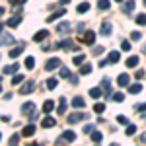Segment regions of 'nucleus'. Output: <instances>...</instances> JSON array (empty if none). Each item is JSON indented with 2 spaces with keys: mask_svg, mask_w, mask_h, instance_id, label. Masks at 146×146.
I'll return each instance as SVG.
<instances>
[{
  "mask_svg": "<svg viewBox=\"0 0 146 146\" xmlns=\"http://www.w3.org/2000/svg\"><path fill=\"white\" fill-rule=\"evenodd\" d=\"M58 74H60V78H70V76H72V74H70V70H68V68H60V72H58Z\"/></svg>",
  "mask_w": 146,
  "mask_h": 146,
  "instance_id": "39",
  "label": "nucleus"
},
{
  "mask_svg": "<svg viewBox=\"0 0 146 146\" xmlns=\"http://www.w3.org/2000/svg\"><path fill=\"white\" fill-rule=\"evenodd\" d=\"M53 109H55V101H53V100H47L45 103H43V113H47V115H49Z\"/></svg>",
  "mask_w": 146,
  "mask_h": 146,
  "instance_id": "23",
  "label": "nucleus"
},
{
  "mask_svg": "<svg viewBox=\"0 0 146 146\" xmlns=\"http://www.w3.org/2000/svg\"><path fill=\"white\" fill-rule=\"evenodd\" d=\"M0 121H4V123H8V121H10V117H8V115H0Z\"/></svg>",
  "mask_w": 146,
  "mask_h": 146,
  "instance_id": "51",
  "label": "nucleus"
},
{
  "mask_svg": "<svg viewBox=\"0 0 146 146\" xmlns=\"http://www.w3.org/2000/svg\"><path fill=\"white\" fill-rule=\"evenodd\" d=\"M0 92H2V88H0Z\"/></svg>",
  "mask_w": 146,
  "mask_h": 146,
  "instance_id": "63",
  "label": "nucleus"
},
{
  "mask_svg": "<svg viewBox=\"0 0 146 146\" xmlns=\"http://www.w3.org/2000/svg\"><path fill=\"white\" fill-rule=\"evenodd\" d=\"M27 0H10V4L12 6H22V4H25Z\"/></svg>",
  "mask_w": 146,
  "mask_h": 146,
  "instance_id": "47",
  "label": "nucleus"
},
{
  "mask_svg": "<svg viewBox=\"0 0 146 146\" xmlns=\"http://www.w3.org/2000/svg\"><path fill=\"white\" fill-rule=\"evenodd\" d=\"M78 39L82 41V43H86V45H94V41H96V33H94V31H84Z\"/></svg>",
  "mask_w": 146,
  "mask_h": 146,
  "instance_id": "3",
  "label": "nucleus"
},
{
  "mask_svg": "<svg viewBox=\"0 0 146 146\" xmlns=\"http://www.w3.org/2000/svg\"><path fill=\"white\" fill-rule=\"evenodd\" d=\"M72 107H76V109H84V107H86V101L82 100L80 96H76V98L72 100Z\"/></svg>",
  "mask_w": 146,
  "mask_h": 146,
  "instance_id": "17",
  "label": "nucleus"
},
{
  "mask_svg": "<svg viewBox=\"0 0 146 146\" xmlns=\"http://www.w3.org/2000/svg\"><path fill=\"white\" fill-rule=\"evenodd\" d=\"M117 123H121V125H129V121H127V117H125V115H119V117H117Z\"/></svg>",
  "mask_w": 146,
  "mask_h": 146,
  "instance_id": "46",
  "label": "nucleus"
},
{
  "mask_svg": "<svg viewBox=\"0 0 146 146\" xmlns=\"http://www.w3.org/2000/svg\"><path fill=\"white\" fill-rule=\"evenodd\" d=\"M22 82H23L22 74H18V72H16V74L12 76V86H18V84H22Z\"/></svg>",
  "mask_w": 146,
  "mask_h": 146,
  "instance_id": "30",
  "label": "nucleus"
},
{
  "mask_svg": "<svg viewBox=\"0 0 146 146\" xmlns=\"http://www.w3.org/2000/svg\"><path fill=\"white\" fill-rule=\"evenodd\" d=\"M119 58H121V55H119V51H111L109 53V56H107V60H109V64H115V62H119Z\"/></svg>",
  "mask_w": 146,
  "mask_h": 146,
  "instance_id": "24",
  "label": "nucleus"
},
{
  "mask_svg": "<svg viewBox=\"0 0 146 146\" xmlns=\"http://www.w3.org/2000/svg\"><path fill=\"white\" fill-rule=\"evenodd\" d=\"M135 133H136V127H135V125H127V129H125V135H127V136H133Z\"/></svg>",
  "mask_w": 146,
  "mask_h": 146,
  "instance_id": "36",
  "label": "nucleus"
},
{
  "mask_svg": "<svg viewBox=\"0 0 146 146\" xmlns=\"http://www.w3.org/2000/svg\"><path fill=\"white\" fill-rule=\"evenodd\" d=\"M64 111H66V100H64V96H62V98H58V107H56V113L64 115Z\"/></svg>",
  "mask_w": 146,
  "mask_h": 146,
  "instance_id": "19",
  "label": "nucleus"
},
{
  "mask_svg": "<svg viewBox=\"0 0 146 146\" xmlns=\"http://www.w3.org/2000/svg\"><path fill=\"white\" fill-rule=\"evenodd\" d=\"M68 2H70V0H60V4H62V6H66Z\"/></svg>",
  "mask_w": 146,
  "mask_h": 146,
  "instance_id": "55",
  "label": "nucleus"
},
{
  "mask_svg": "<svg viewBox=\"0 0 146 146\" xmlns=\"http://www.w3.org/2000/svg\"><path fill=\"white\" fill-rule=\"evenodd\" d=\"M105 111V105H103V103H96V105H94V113H103Z\"/></svg>",
  "mask_w": 146,
  "mask_h": 146,
  "instance_id": "40",
  "label": "nucleus"
},
{
  "mask_svg": "<svg viewBox=\"0 0 146 146\" xmlns=\"http://www.w3.org/2000/svg\"><path fill=\"white\" fill-rule=\"evenodd\" d=\"M23 66L31 70V68L35 66V58H33V56H27V58H25V62H23Z\"/></svg>",
  "mask_w": 146,
  "mask_h": 146,
  "instance_id": "34",
  "label": "nucleus"
},
{
  "mask_svg": "<svg viewBox=\"0 0 146 146\" xmlns=\"http://www.w3.org/2000/svg\"><path fill=\"white\" fill-rule=\"evenodd\" d=\"M131 39H133V41H138V39H140V33H138V31H133V33H131Z\"/></svg>",
  "mask_w": 146,
  "mask_h": 146,
  "instance_id": "49",
  "label": "nucleus"
},
{
  "mask_svg": "<svg viewBox=\"0 0 146 146\" xmlns=\"http://www.w3.org/2000/svg\"><path fill=\"white\" fill-rule=\"evenodd\" d=\"M0 84H2V76H0Z\"/></svg>",
  "mask_w": 146,
  "mask_h": 146,
  "instance_id": "59",
  "label": "nucleus"
},
{
  "mask_svg": "<svg viewBox=\"0 0 146 146\" xmlns=\"http://www.w3.org/2000/svg\"><path fill=\"white\" fill-rule=\"evenodd\" d=\"M109 6H111L109 0H98V8L100 10H109Z\"/></svg>",
  "mask_w": 146,
  "mask_h": 146,
  "instance_id": "29",
  "label": "nucleus"
},
{
  "mask_svg": "<svg viewBox=\"0 0 146 146\" xmlns=\"http://www.w3.org/2000/svg\"><path fill=\"white\" fill-rule=\"evenodd\" d=\"M144 76H146V72H144V70H136V74H135V78H136V80H142Z\"/></svg>",
  "mask_w": 146,
  "mask_h": 146,
  "instance_id": "45",
  "label": "nucleus"
},
{
  "mask_svg": "<svg viewBox=\"0 0 146 146\" xmlns=\"http://www.w3.org/2000/svg\"><path fill=\"white\" fill-rule=\"evenodd\" d=\"M56 47H58V49H66V51H78V47L74 45V43H72L70 39H64V41H58V43H56Z\"/></svg>",
  "mask_w": 146,
  "mask_h": 146,
  "instance_id": "6",
  "label": "nucleus"
},
{
  "mask_svg": "<svg viewBox=\"0 0 146 146\" xmlns=\"http://www.w3.org/2000/svg\"><path fill=\"white\" fill-rule=\"evenodd\" d=\"M101 90H103V94H105L107 100H111V80H109V78L101 80Z\"/></svg>",
  "mask_w": 146,
  "mask_h": 146,
  "instance_id": "5",
  "label": "nucleus"
},
{
  "mask_svg": "<svg viewBox=\"0 0 146 146\" xmlns=\"http://www.w3.org/2000/svg\"><path fill=\"white\" fill-rule=\"evenodd\" d=\"M27 117H29V121H31V123H35V121H37V119H39V113L31 111V113H29V115H27Z\"/></svg>",
  "mask_w": 146,
  "mask_h": 146,
  "instance_id": "43",
  "label": "nucleus"
},
{
  "mask_svg": "<svg viewBox=\"0 0 146 146\" xmlns=\"http://www.w3.org/2000/svg\"><path fill=\"white\" fill-rule=\"evenodd\" d=\"M113 31V27H111V22L109 20H103L101 22V27H100V35H103V37H109Z\"/></svg>",
  "mask_w": 146,
  "mask_h": 146,
  "instance_id": "4",
  "label": "nucleus"
},
{
  "mask_svg": "<svg viewBox=\"0 0 146 146\" xmlns=\"http://www.w3.org/2000/svg\"><path fill=\"white\" fill-rule=\"evenodd\" d=\"M16 43V37L14 35H10V33H0V45H14Z\"/></svg>",
  "mask_w": 146,
  "mask_h": 146,
  "instance_id": "7",
  "label": "nucleus"
},
{
  "mask_svg": "<svg viewBox=\"0 0 146 146\" xmlns=\"http://www.w3.org/2000/svg\"><path fill=\"white\" fill-rule=\"evenodd\" d=\"M121 49H123V51H131V41H127V39L121 41Z\"/></svg>",
  "mask_w": 146,
  "mask_h": 146,
  "instance_id": "41",
  "label": "nucleus"
},
{
  "mask_svg": "<svg viewBox=\"0 0 146 146\" xmlns=\"http://www.w3.org/2000/svg\"><path fill=\"white\" fill-rule=\"evenodd\" d=\"M4 12H6V10H4V8H2V6H0V18H2V16H4Z\"/></svg>",
  "mask_w": 146,
  "mask_h": 146,
  "instance_id": "56",
  "label": "nucleus"
},
{
  "mask_svg": "<svg viewBox=\"0 0 146 146\" xmlns=\"http://www.w3.org/2000/svg\"><path fill=\"white\" fill-rule=\"evenodd\" d=\"M2 27H4V25H2V23H0V33H2Z\"/></svg>",
  "mask_w": 146,
  "mask_h": 146,
  "instance_id": "58",
  "label": "nucleus"
},
{
  "mask_svg": "<svg viewBox=\"0 0 146 146\" xmlns=\"http://www.w3.org/2000/svg\"><path fill=\"white\" fill-rule=\"evenodd\" d=\"M55 125H56V121L53 119V117H49V115H47L45 119L41 121V127H43V129H49V127H55Z\"/></svg>",
  "mask_w": 146,
  "mask_h": 146,
  "instance_id": "20",
  "label": "nucleus"
},
{
  "mask_svg": "<svg viewBox=\"0 0 146 146\" xmlns=\"http://www.w3.org/2000/svg\"><path fill=\"white\" fill-rule=\"evenodd\" d=\"M56 31H58V33H70V23L68 22L58 23V25H56Z\"/></svg>",
  "mask_w": 146,
  "mask_h": 146,
  "instance_id": "21",
  "label": "nucleus"
},
{
  "mask_svg": "<svg viewBox=\"0 0 146 146\" xmlns=\"http://www.w3.org/2000/svg\"><path fill=\"white\" fill-rule=\"evenodd\" d=\"M0 140H2V135H0Z\"/></svg>",
  "mask_w": 146,
  "mask_h": 146,
  "instance_id": "61",
  "label": "nucleus"
},
{
  "mask_svg": "<svg viewBox=\"0 0 146 146\" xmlns=\"http://www.w3.org/2000/svg\"><path fill=\"white\" fill-rule=\"evenodd\" d=\"M22 135L23 136H33L35 135V123L25 125V127H23V131H22Z\"/></svg>",
  "mask_w": 146,
  "mask_h": 146,
  "instance_id": "14",
  "label": "nucleus"
},
{
  "mask_svg": "<svg viewBox=\"0 0 146 146\" xmlns=\"http://www.w3.org/2000/svg\"><path fill=\"white\" fill-rule=\"evenodd\" d=\"M115 2H121V0H115Z\"/></svg>",
  "mask_w": 146,
  "mask_h": 146,
  "instance_id": "60",
  "label": "nucleus"
},
{
  "mask_svg": "<svg viewBox=\"0 0 146 146\" xmlns=\"http://www.w3.org/2000/svg\"><path fill=\"white\" fill-rule=\"evenodd\" d=\"M84 60H86V56H84V55H76L74 58H72V62H74L76 66H80V64H84Z\"/></svg>",
  "mask_w": 146,
  "mask_h": 146,
  "instance_id": "35",
  "label": "nucleus"
},
{
  "mask_svg": "<svg viewBox=\"0 0 146 146\" xmlns=\"http://www.w3.org/2000/svg\"><path fill=\"white\" fill-rule=\"evenodd\" d=\"M68 80H70V84H78V76H74V74H72Z\"/></svg>",
  "mask_w": 146,
  "mask_h": 146,
  "instance_id": "50",
  "label": "nucleus"
},
{
  "mask_svg": "<svg viewBox=\"0 0 146 146\" xmlns=\"http://www.w3.org/2000/svg\"><path fill=\"white\" fill-rule=\"evenodd\" d=\"M8 142H10V144H18V142H20V135H12Z\"/></svg>",
  "mask_w": 146,
  "mask_h": 146,
  "instance_id": "44",
  "label": "nucleus"
},
{
  "mask_svg": "<svg viewBox=\"0 0 146 146\" xmlns=\"http://www.w3.org/2000/svg\"><path fill=\"white\" fill-rule=\"evenodd\" d=\"M138 25H146V14H138L136 16V20H135Z\"/></svg>",
  "mask_w": 146,
  "mask_h": 146,
  "instance_id": "37",
  "label": "nucleus"
},
{
  "mask_svg": "<svg viewBox=\"0 0 146 146\" xmlns=\"http://www.w3.org/2000/svg\"><path fill=\"white\" fill-rule=\"evenodd\" d=\"M129 82H131V76H129L127 72H123V74H119V76H117V86H119V88L129 86Z\"/></svg>",
  "mask_w": 146,
  "mask_h": 146,
  "instance_id": "9",
  "label": "nucleus"
},
{
  "mask_svg": "<svg viewBox=\"0 0 146 146\" xmlns=\"http://www.w3.org/2000/svg\"><path fill=\"white\" fill-rule=\"evenodd\" d=\"M90 72H92V64H82V66H80V74H82V76H88Z\"/></svg>",
  "mask_w": 146,
  "mask_h": 146,
  "instance_id": "31",
  "label": "nucleus"
},
{
  "mask_svg": "<svg viewBox=\"0 0 146 146\" xmlns=\"http://www.w3.org/2000/svg\"><path fill=\"white\" fill-rule=\"evenodd\" d=\"M140 142H146V133H142V135H140Z\"/></svg>",
  "mask_w": 146,
  "mask_h": 146,
  "instance_id": "54",
  "label": "nucleus"
},
{
  "mask_svg": "<svg viewBox=\"0 0 146 146\" xmlns=\"http://www.w3.org/2000/svg\"><path fill=\"white\" fill-rule=\"evenodd\" d=\"M88 117H90V113H80V111H78V113H72V115H68L66 121L72 125V123H78V121H86Z\"/></svg>",
  "mask_w": 146,
  "mask_h": 146,
  "instance_id": "1",
  "label": "nucleus"
},
{
  "mask_svg": "<svg viewBox=\"0 0 146 146\" xmlns=\"http://www.w3.org/2000/svg\"><path fill=\"white\" fill-rule=\"evenodd\" d=\"M22 53H23V43H20V45H16V47H14V49H12L8 55H10V58H18V56L22 55Z\"/></svg>",
  "mask_w": 146,
  "mask_h": 146,
  "instance_id": "11",
  "label": "nucleus"
},
{
  "mask_svg": "<svg viewBox=\"0 0 146 146\" xmlns=\"http://www.w3.org/2000/svg\"><path fill=\"white\" fill-rule=\"evenodd\" d=\"M58 66H60V58H58V56H53V58H49V60L45 62L47 70H56Z\"/></svg>",
  "mask_w": 146,
  "mask_h": 146,
  "instance_id": "8",
  "label": "nucleus"
},
{
  "mask_svg": "<svg viewBox=\"0 0 146 146\" xmlns=\"http://www.w3.org/2000/svg\"><path fill=\"white\" fill-rule=\"evenodd\" d=\"M62 140L74 142V140H76V133H74V131H64V133H62Z\"/></svg>",
  "mask_w": 146,
  "mask_h": 146,
  "instance_id": "18",
  "label": "nucleus"
},
{
  "mask_svg": "<svg viewBox=\"0 0 146 146\" xmlns=\"http://www.w3.org/2000/svg\"><path fill=\"white\" fill-rule=\"evenodd\" d=\"M136 109H138V111H146V103H142V105H138Z\"/></svg>",
  "mask_w": 146,
  "mask_h": 146,
  "instance_id": "53",
  "label": "nucleus"
},
{
  "mask_svg": "<svg viewBox=\"0 0 146 146\" xmlns=\"http://www.w3.org/2000/svg\"><path fill=\"white\" fill-rule=\"evenodd\" d=\"M20 23H22V18H20V16H12L10 20L6 22V25H8V27H18Z\"/></svg>",
  "mask_w": 146,
  "mask_h": 146,
  "instance_id": "16",
  "label": "nucleus"
},
{
  "mask_svg": "<svg viewBox=\"0 0 146 146\" xmlns=\"http://www.w3.org/2000/svg\"><path fill=\"white\" fill-rule=\"evenodd\" d=\"M144 6H146V0H144Z\"/></svg>",
  "mask_w": 146,
  "mask_h": 146,
  "instance_id": "62",
  "label": "nucleus"
},
{
  "mask_svg": "<svg viewBox=\"0 0 146 146\" xmlns=\"http://www.w3.org/2000/svg\"><path fill=\"white\" fill-rule=\"evenodd\" d=\"M135 6H136L135 0H127V2H125V6H123V12H125V14H131V12L135 10Z\"/></svg>",
  "mask_w": 146,
  "mask_h": 146,
  "instance_id": "22",
  "label": "nucleus"
},
{
  "mask_svg": "<svg viewBox=\"0 0 146 146\" xmlns=\"http://www.w3.org/2000/svg\"><path fill=\"white\" fill-rule=\"evenodd\" d=\"M76 29H78V33H80V31H84V23L80 22V23H78V25H76Z\"/></svg>",
  "mask_w": 146,
  "mask_h": 146,
  "instance_id": "52",
  "label": "nucleus"
},
{
  "mask_svg": "<svg viewBox=\"0 0 146 146\" xmlns=\"http://www.w3.org/2000/svg\"><path fill=\"white\" fill-rule=\"evenodd\" d=\"M56 84H58V80H56V78H49V80L45 82L47 90H55V88H56Z\"/></svg>",
  "mask_w": 146,
  "mask_h": 146,
  "instance_id": "28",
  "label": "nucleus"
},
{
  "mask_svg": "<svg viewBox=\"0 0 146 146\" xmlns=\"http://www.w3.org/2000/svg\"><path fill=\"white\" fill-rule=\"evenodd\" d=\"M140 90H142V84H138V82H136V84H131V86H129V92H131V94H138Z\"/></svg>",
  "mask_w": 146,
  "mask_h": 146,
  "instance_id": "32",
  "label": "nucleus"
},
{
  "mask_svg": "<svg viewBox=\"0 0 146 146\" xmlns=\"http://www.w3.org/2000/svg\"><path fill=\"white\" fill-rule=\"evenodd\" d=\"M47 35H49V31H47V29H39V31L33 35V41L41 43V41H45V39H47Z\"/></svg>",
  "mask_w": 146,
  "mask_h": 146,
  "instance_id": "13",
  "label": "nucleus"
},
{
  "mask_svg": "<svg viewBox=\"0 0 146 146\" xmlns=\"http://www.w3.org/2000/svg\"><path fill=\"white\" fill-rule=\"evenodd\" d=\"M33 90H35V82L33 80H25L22 84V88H20V94L22 96H27V94H31Z\"/></svg>",
  "mask_w": 146,
  "mask_h": 146,
  "instance_id": "2",
  "label": "nucleus"
},
{
  "mask_svg": "<svg viewBox=\"0 0 146 146\" xmlns=\"http://www.w3.org/2000/svg\"><path fill=\"white\" fill-rule=\"evenodd\" d=\"M18 68H20V64H18V62H14V64H8V66L2 68V74H16V72H18Z\"/></svg>",
  "mask_w": 146,
  "mask_h": 146,
  "instance_id": "12",
  "label": "nucleus"
},
{
  "mask_svg": "<svg viewBox=\"0 0 146 146\" xmlns=\"http://www.w3.org/2000/svg\"><path fill=\"white\" fill-rule=\"evenodd\" d=\"M94 129H96L94 125H86V127H84V133H86V135H90V133L94 131Z\"/></svg>",
  "mask_w": 146,
  "mask_h": 146,
  "instance_id": "48",
  "label": "nucleus"
},
{
  "mask_svg": "<svg viewBox=\"0 0 146 146\" xmlns=\"http://www.w3.org/2000/svg\"><path fill=\"white\" fill-rule=\"evenodd\" d=\"M136 64H138V56L136 55H133V56L127 58V68H135Z\"/></svg>",
  "mask_w": 146,
  "mask_h": 146,
  "instance_id": "25",
  "label": "nucleus"
},
{
  "mask_svg": "<svg viewBox=\"0 0 146 146\" xmlns=\"http://www.w3.org/2000/svg\"><path fill=\"white\" fill-rule=\"evenodd\" d=\"M92 53H94L96 56H100L101 53H103V47H101V45H96V47H94V51H92Z\"/></svg>",
  "mask_w": 146,
  "mask_h": 146,
  "instance_id": "42",
  "label": "nucleus"
},
{
  "mask_svg": "<svg viewBox=\"0 0 146 146\" xmlns=\"http://www.w3.org/2000/svg\"><path fill=\"white\" fill-rule=\"evenodd\" d=\"M90 136H92V142H96V144H98V142H101V138H103L100 131H92Z\"/></svg>",
  "mask_w": 146,
  "mask_h": 146,
  "instance_id": "27",
  "label": "nucleus"
},
{
  "mask_svg": "<svg viewBox=\"0 0 146 146\" xmlns=\"http://www.w3.org/2000/svg\"><path fill=\"white\" fill-rule=\"evenodd\" d=\"M88 10H90V4H88V2H82V4L76 6V12H78V14H86Z\"/></svg>",
  "mask_w": 146,
  "mask_h": 146,
  "instance_id": "26",
  "label": "nucleus"
},
{
  "mask_svg": "<svg viewBox=\"0 0 146 146\" xmlns=\"http://www.w3.org/2000/svg\"><path fill=\"white\" fill-rule=\"evenodd\" d=\"M142 53H146V43H144V47H142Z\"/></svg>",
  "mask_w": 146,
  "mask_h": 146,
  "instance_id": "57",
  "label": "nucleus"
},
{
  "mask_svg": "<svg viewBox=\"0 0 146 146\" xmlns=\"http://www.w3.org/2000/svg\"><path fill=\"white\" fill-rule=\"evenodd\" d=\"M66 14V8H58V10H55L49 18H47V22H55V20H58V18H62Z\"/></svg>",
  "mask_w": 146,
  "mask_h": 146,
  "instance_id": "10",
  "label": "nucleus"
},
{
  "mask_svg": "<svg viewBox=\"0 0 146 146\" xmlns=\"http://www.w3.org/2000/svg\"><path fill=\"white\" fill-rule=\"evenodd\" d=\"M111 100H113V101H117V103H121V101L125 100V96L121 94V92H117V94H113V96H111Z\"/></svg>",
  "mask_w": 146,
  "mask_h": 146,
  "instance_id": "38",
  "label": "nucleus"
},
{
  "mask_svg": "<svg viewBox=\"0 0 146 146\" xmlns=\"http://www.w3.org/2000/svg\"><path fill=\"white\" fill-rule=\"evenodd\" d=\"M31 111H35V103H33V101H25V103L22 105V113L29 115Z\"/></svg>",
  "mask_w": 146,
  "mask_h": 146,
  "instance_id": "15",
  "label": "nucleus"
},
{
  "mask_svg": "<svg viewBox=\"0 0 146 146\" xmlns=\"http://www.w3.org/2000/svg\"><path fill=\"white\" fill-rule=\"evenodd\" d=\"M90 96L94 98V100L101 98V88H90Z\"/></svg>",
  "mask_w": 146,
  "mask_h": 146,
  "instance_id": "33",
  "label": "nucleus"
}]
</instances>
